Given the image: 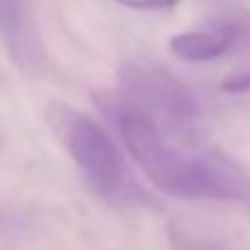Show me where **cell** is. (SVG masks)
I'll use <instances>...</instances> for the list:
<instances>
[{"label": "cell", "mask_w": 250, "mask_h": 250, "mask_svg": "<svg viewBox=\"0 0 250 250\" xmlns=\"http://www.w3.org/2000/svg\"><path fill=\"white\" fill-rule=\"evenodd\" d=\"M114 97L148 117L167 139L197 148L204 136V112L197 95L167 68L131 59L117 68Z\"/></svg>", "instance_id": "cell-3"}, {"label": "cell", "mask_w": 250, "mask_h": 250, "mask_svg": "<svg viewBox=\"0 0 250 250\" xmlns=\"http://www.w3.org/2000/svg\"><path fill=\"white\" fill-rule=\"evenodd\" d=\"M114 2L139 12H161V10H172L177 5V0H114Z\"/></svg>", "instance_id": "cell-7"}, {"label": "cell", "mask_w": 250, "mask_h": 250, "mask_svg": "<svg viewBox=\"0 0 250 250\" xmlns=\"http://www.w3.org/2000/svg\"><path fill=\"white\" fill-rule=\"evenodd\" d=\"M166 238L167 250H238L231 243L214 238L204 231H197L194 226H189L182 219H172L166 226Z\"/></svg>", "instance_id": "cell-6"}, {"label": "cell", "mask_w": 250, "mask_h": 250, "mask_svg": "<svg viewBox=\"0 0 250 250\" xmlns=\"http://www.w3.org/2000/svg\"><path fill=\"white\" fill-rule=\"evenodd\" d=\"M250 37V17L221 20L199 29L180 32L170 39V51L187 63H207L226 56Z\"/></svg>", "instance_id": "cell-5"}, {"label": "cell", "mask_w": 250, "mask_h": 250, "mask_svg": "<svg viewBox=\"0 0 250 250\" xmlns=\"http://www.w3.org/2000/svg\"><path fill=\"white\" fill-rule=\"evenodd\" d=\"M248 209H250V204H248Z\"/></svg>", "instance_id": "cell-9"}, {"label": "cell", "mask_w": 250, "mask_h": 250, "mask_svg": "<svg viewBox=\"0 0 250 250\" xmlns=\"http://www.w3.org/2000/svg\"><path fill=\"white\" fill-rule=\"evenodd\" d=\"M0 42L22 76L42 73L44 44L32 0H0Z\"/></svg>", "instance_id": "cell-4"}, {"label": "cell", "mask_w": 250, "mask_h": 250, "mask_svg": "<svg viewBox=\"0 0 250 250\" xmlns=\"http://www.w3.org/2000/svg\"><path fill=\"white\" fill-rule=\"evenodd\" d=\"M107 114L122 139L124 151L144 177L167 197L177 199H216L250 204V177L238 163L216 151L182 146L139 109L119 102H104Z\"/></svg>", "instance_id": "cell-1"}, {"label": "cell", "mask_w": 250, "mask_h": 250, "mask_svg": "<svg viewBox=\"0 0 250 250\" xmlns=\"http://www.w3.org/2000/svg\"><path fill=\"white\" fill-rule=\"evenodd\" d=\"M221 90H224V92H231V95L250 92V68L248 71H241V73L229 76V78L221 83Z\"/></svg>", "instance_id": "cell-8"}, {"label": "cell", "mask_w": 250, "mask_h": 250, "mask_svg": "<svg viewBox=\"0 0 250 250\" xmlns=\"http://www.w3.org/2000/svg\"><path fill=\"white\" fill-rule=\"evenodd\" d=\"M46 119L95 197L114 209L156 207V199L141 187L122 148L100 122L68 104L49 107Z\"/></svg>", "instance_id": "cell-2"}]
</instances>
